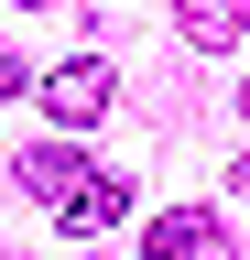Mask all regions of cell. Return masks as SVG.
<instances>
[{"label":"cell","mask_w":250,"mask_h":260,"mask_svg":"<svg viewBox=\"0 0 250 260\" xmlns=\"http://www.w3.org/2000/svg\"><path fill=\"white\" fill-rule=\"evenodd\" d=\"M22 184H33L44 206L76 228V239H87V228H109L120 206H131V184H120L109 162H87V152H54V141H44V152H22Z\"/></svg>","instance_id":"cell-1"},{"label":"cell","mask_w":250,"mask_h":260,"mask_svg":"<svg viewBox=\"0 0 250 260\" xmlns=\"http://www.w3.org/2000/svg\"><path fill=\"white\" fill-rule=\"evenodd\" d=\"M109 98H120V76H109V65H98V54H66V65L44 76V119H54V130H87Z\"/></svg>","instance_id":"cell-2"},{"label":"cell","mask_w":250,"mask_h":260,"mask_svg":"<svg viewBox=\"0 0 250 260\" xmlns=\"http://www.w3.org/2000/svg\"><path fill=\"white\" fill-rule=\"evenodd\" d=\"M142 260H229V228H217L207 206H163L152 239H142Z\"/></svg>","instance_id":"cell-3"},{"label":"cell","mask_w":250,"mask_h":260,"mask_svg":"<svg viewBox=\"0 0 250 260\" xmlns=\"http://www.w3.org/2000/svg\"><path fill=\"white\" fill-rule=\"evenodd\" d=\"M174 22H185V44H239V32H250V0H174Z\"/></svg>","instance_id":"cell-4"},{"label":"cell","mask_w":250,"mask_h":260,"mask_svg":"<svg viewBox=\"0 0 250 260\" xmlns=\"http://www.w3.org/2000/svg\"><path fill=\"white\" fill-rule=\"evenodd\" d=\"M11 87H22V54H11V44H0V98H11Z\"/></svg>","instance_id":"cell-5"},{"label":"cell","mask_w":250,"mask_h":260,"mask_svg":"<svg viewBox=\"0 0 250 260\" xmlns=\"http://www.w3.org/2000/svg\"><path fill=\"white\" fill-rule=\"evenodd\" d=\"M239 195H250V152H239Z\"/></svg>","instance_id":"cell-6"},{"label":"cell","mask_w":250,"mask_h":260,"mask_svg":"<svg viewBox=\"0 0 250 260\" xmlns=\"http://www.w3.org/2000/svg\"><path fill=\"white\" fill-rule=\"evenodd\" d=\"M239 119H250V87H239Z\"/></svg>","instance_id":"cell-7"},{"label":"cell","mask_w":250,"mask_h":260,"mask_svg":"<svg viewBox=\"0 0 250 260\" xmlns=\"http://www.w3.org/2000/svg\"><path fill=\"white\" fill-rule=\"evenodd\" d=\"M33 11H44V0H33Z\"/></svg>","instance_id":"cell-8"}]
</instances>
